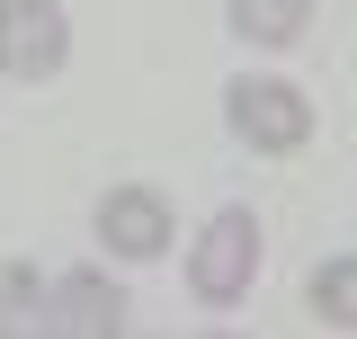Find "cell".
<instances>
[{
    "mask_svg": "<svg viewBox=\"0 0 357 339\" xmlns=\"http://www.w3.org/2000/svg\"><path fill=\"white\" fill-rule=\"evenodd\" d=\"M232 134H241L250 152H304V134H312L304 89H286V81H232Z\"/></svg>",
    "mask_w": 357,
    "mask_h": 339,
    "instance_id": "3",
    "label": "cell"
},
{
    "mask_svg": "<svg viewBox=\"0 0 357 339\" xmlns=\"http://www.w3.org/2000/svg\"><path fill=\"white\" fill-rule=\"evenodd\" d=\"M72 54V27L54 0H0V72L9 81H54Z\"/></svg>",
    "mask_w": 357,
    "mask_h": 339,
    "instance_id": "2",
    "label": "cell"
},
{
    "mask_svg": "<svg viewBox=\"0 0 357 339\" xmlns=\"http://www.w3.org/2000/svg\"><path fill=\"white\" fill-rule=\"evenodd\" d=\"M312 27V0H232V36L241 45H295Z\"/></svg>",
    "mask_w": 357,
    "mask_h": 339,
    "instance_id": "6",
    "label": "cell"
},
{
    "mask_svg": "<svg viewBox=\"0 0 357 339\" xmlns=\"http://www.w3.org/2000/svg\"><path fill=\"white\" fill-rule=\"evenodd\" d=\"M45 331H72V339H116L126 331V295L107 277H63L45 295Z\"/></svg>",
    "mask_w": 357,
    "mask_h": 339,
    "instance_id": "5",
    "label": "cell"
},
{
    "mask_svg": "<svg viewBox=\"0 0 357 339\" xmlns=\"http://www.w3.org/2000/svg\"><path fill=\"white\" fill-rule=\"evenodd\" d=\"M45 295L54 286H45L36 268H9L0 277V331H45Z\"/></svg>",
    "mask_w": 357,
    "mask_h": 339,
    "instance_id": "8",
    "label": "cell"
},
{
    "mask_svg": "<svg viewBox=\"0 0 357 339\" xmlns=\"http://www.w3.org/2000/svg\"><path fill=\"white\" fill-rule=\"evenodd\" d=\"M312 312L331 331H357V259H321L312 268Z\"/></svg>",
    "mask_w": 357,
    "mask_h": 339,
    "instance_id": "7",
    "label": "cell"
},
{
    "mask_svg": "<svg viewBox=\"0 0 357 339\" xmlns=\"http://www.w3.org/2000/svg\"><path fill=\"white\" fill-rule=\"evenodd\" d=\"M98 241L116 259H161L170 250V206L152 188H107L98 197Z\"/></svg>",
    "mask_w": 357,
    "mask_h": 339,
    "instance_id": "4",
    "label": "cell"
},
{
    "mask_svg": "<svg viewBox=\"0 0 357 339\" xmlns=\"http://www.w3.org/2000/svg\"><path fill=\"white\" fill-rule=\"evenodd\" d=\"M250 277H259V223H250V206H223L188 250V286L206 303H241Z\"/></svg>",
    "mask_w": 357,
    "mask_h": 339,
    "instance_id": "1",
    "label": "cell"
}]
</instances>
